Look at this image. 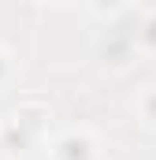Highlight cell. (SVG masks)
Segmentation results:
<instances>
[{
  "label": "cell",
  "mask_w": 156,
  "mask_h": 160,
  "mask_svg": "<svg viewBox=\"0 0 156 160\" xmlns=\"http://www.w3.org/2000/svg\"><path fill=\"white\" fill-rule=\"evenodd\" d=\"M119 0H97V8H115Z\"/></svg>",
  "instance_id": "obj_5"
},
{
  "label": "cell",
  "mask_w": 156,
  "mask_h": 160,
  "mask_svg": "<svg viewBox=\"0 0 156 160\" xmlns=\"http://www.w3.org/2000/svg\"><path fill=\"white\" fill-rule=\"evenodd\" d=\"M141 108H145V116H149V119L156 123V89L149 93V97H145V104H141Z\"/></svg>",
  "instance_id": "obj_3"
},
{
  "label": "cell",
  "mask_w": 156,
  "mask_h": 160,
  "mask_svg": "<svg viewBox=\"0 0 156 160\" xmlns=\"http://www.w3.org/2000/svg\"><path fill=\"white\" fill-rule=\"evenodd\" d=\"M52 157L56 160H89L93 157V142L85 134H78V130H67V134H60L52 142Z\"/></svg>",
  "instance_id": "obj_1"
},
{
  "label": "cell",
  "mask_w": 156,
  "mask_h": 160,
  "mask_svg": "<svg viewBox=\"0 0 156 160\" xmlns=\"http://www.w3.org/2000/svg\"><path fill=\"white\" fill-rule=\"evenodd\" d=\"M4 75H7V52L0 48V78H4Z\"/></svg>",
  "instance_id": "obj_4"
},
{
  "label": "cell",
  "mask_w": 156,
  "mask_h": 160,
  "mask_svg": "<svg viewBox=\"0 0 156 160\" xmlns=\"http://www.w3.org/2000/svg\"><path fill=\"white\" fill-rule=\"evenodd\" d=\"M141 41H145L149 48H156V15L145 19V26H141Z\"/></svg>",
  "instance_id": "obj_2"
}]
</instances>
